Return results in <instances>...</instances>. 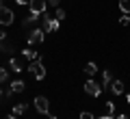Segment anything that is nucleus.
<instances>
[{
	"mask_svg": "<svg viewBox=\"0 0 130 119\" xmlns=\"http://www.w3.org/2000/svg\"><path fill=\"white\" fill-rule=\"evenodd\" d=\"M28 72L32 74V78H35V80H43V78H46V67H43L41 59L30 61V65H28Z\"/></svg>",
	"mask_w": 130,
	"mask_h": 119,
	"instance_id": "obj_1",
	"label": "nucleus"
},
{
	"mask_svg": "<svg viewBox=\"0 0 130 119\" xmlns=\"http://www.w3.org/2000/svg\"><path fill=\"white\" fill-rule=\"evenodd\" d=\"M32 104H35V110H37L39 115H50V102H48V97L37 95Z\"/></svg>",
	"mask_w": 130,
	"mask_h": 119,
	"instance_id": "obj_2",
	"label": "nucleus"
},
{
	"mask_svg": "<svg viewBox=\"0 0 130 119\" xmlns=\"http://www.w3.org/2000/svg\"><path fill=\"white\" fill-rule=\"evenodd\" d=\"M13 20H15L13 11H11L9 7L0 5V26H11V24H13Z\"/></svg>",
	"mask_w": 130,
	"mask_h": 119,
	"instance_id": "obj_3",
	"label": "nucleus"
},
{
	"mask_svg": "<svg viewBox=\"0 0 130 119\" xmlns=\"http://www.w3.org/2000/svg\"><path fill=\"white\" fill-rule=\"evenodd\" d=\"M85 91H87L91 97H98L100 93H102V84H100V82H95L93 78H89L87 82H85Z\"/></svg>",
	"mask_w": 130,
	"mask_h": 119,
	"instance_id": "obj_4",
	"label": "nucleus"
},
{
	"mask_svg": "<svg viewBox=\"0 0 130 119\" xmlns=\"http://www.w3.org/2000/svg\"><path fill=\"white\" fill-rule=\"evenodd\" d=\"M30 13H37V15H43L48 9V0H30V5H28Z\"/></svg>",
	"mask_w": 130,
	"mask_h": 119,
	"instance_id": "obj_5",
	"label": "nucleus"
},
{
	"mask_svg": "<svg viewBox=\"0 0 130 119\" xmlns=\"http://www.w3.org/2000/svg\"><path fill=\"white\" fill-rule=\"evenodd\" d=\"M43 37H46V30H43V28H32L30 35H28V43H30V46H37V43L43 41Z\"/></svg>",
	"mask_w": 130,
	"mask_h": 119,
	"instance_id": "obj_6",
	"label": "nucleus"
},
{
	"mask_svg": "<svg viewBox=\"0 0 130 119\" xmlns=\"http://www.w3.org/2000/svg\"><path fill=\"white\" fill-rule=\"evenodd\" d=\"M41 28H43L46 32H52V18H50L48 13L41 15Z\"/></svg>",
	"mask_w": 130,
	"mask_h": 119,
	"instance_id": "obj_7",
	"label": "nucleus"
},
{
	"mask_svg": "<svg viewBox=\"0 0 130 119\" xmlns=\"http://www.w3.org/2000/svg\"><path fill=\"white\" fill-rule=\"evenodd\" d=\"M111 91L115 93V95H121V93H124V82H121V80H113L111 82Z\"/></svg>",
	"mask_w": 130,
	"mask_h": 119,
	"instance_id": "obj_8",
	"label": "nucleus"
},
{
	"mask_svg": "<svg viewBox=\"0 0 130 119\" xmlns=\"http://www.w3.org/2000/svg\"><path fill=\"white\" fill-rule=\"evenodd\" d=\"M9 89H11V91H13V93H22L24 89H26V84H24V80H13Z\"/></svg>",
	"mask_w": 130,
	"mask_h": 119,
	"instance_id": "obj_9",
	"label": "nucleus"
},
{
	"mask_svg": "<svg viewBox=\"0 0 130 119\" xmlns=\"http://www.w3.org/2000/svg\"><path fill=\"white\" fill-rule=\"evenodd\" d=\"M9 67H11V72L20 74V72H22V61H20V59H11L9 61Z\"/></svg>",
	"mask_w": 130,
	"mask_h": 119,
	"instance_id": "obj_10",
	"label": "nucleus"
},
{
	"mask_svg": "<svg viewBox=\"0 0 130 119\" xmlns=\"http://www.w3.org/2000/svg\"><path fill=\"white\" fill-rule=\"evenodd\" d=\"M111 82H113V74H111V69H104V76H102V87H111Z\"/></svg>",
	"mask_w": 130,
	"mask_h": 119,
	"instance_id": "obj_11",
	"label": "nucleus"
},
{
	"mask_svg": "<svg viewBox=\"0 0 130 119\" xmlns=\"http://www.w3.org/2000/svg\"><path fill=\"white\" fill-rule=\"evenodd\" d=\"M22 56H24V59H28V61H37V59H41V56H39L35 50H30V48H28V50H24Z\"/></svg>",
	"mask_w": 130,
	"mask_h": 119,
	"instance_id": "obj_12",
	"label": "nucleus"
},
{
	"mask_svg": "<svg viewBox=\"0 0 130 119\" xmlns=\"http://www.w3.org/2000/svg\"><path fill=\"white\" fill-rule=\"evenodd\" d=\"M37 20H39V15H37V13H28L26 18H24V22H22V26L26 28V26H30L32 22H37Z\"/></svg>",
	"mask_w": 130,
	"mask_h": 119,
	"instance_id": "obj_13",
	"label": "nucleus"
},
{
	"mask_svg": "<svg viewBox=\"0 0 130 119\" xmlns=\"http://www.w3.org/2000/svg\"><path fill=\"white\" fill-rule=\"evenodd\" d=\"M95 72H98V65L95 63H87V65H85V74H87V76L93 78V74H95Z\"/></svg>",
	"mask_w": 130,
	"mask_h": 119,
	"instance_id": "obj_14",
	"label": "nucleus"
},
{
	"mask_svg": "<svg viewBox=\"0 0 130 119\" xmlns=\"http://www.w3.org/2000/svg\"><path fill=\"white\" fill-rule=\"evenodd\" d=\"M7 80H9V69H5V67H0V84H5Z\"/></svg>",
	"mask_w": 130,
	"mask_h": 119,
	"instance_id": "obj_15",
	"label": "nucleus"
},
{
	"mask_svg": "<svg viewBox=\"0 0 130 119\" xmlns=\"http://www.w3.org/2000/svg\"><path fill=\"white\" fill-rule=\"evenodd\" d=\"M119 9L124 13H130V0H119Z\"/></svg>",
	"mask_w": 130,
	"mask_h": 119,
	"instance_id": "obj_16",
	"label": "nucleus"
},
{
	"mask_svg": "<svg viewBox=\"0 0 130 119\" xmlns=\"http://www.w3.org/2000/svg\"><path fill=\"white\" fill-rule=\"evenodd\" d=\"M24 110H26V104H24V102H22V104H15V106H13V115H22Z\"/></svg>",
	"mask_w": 130,
	"mask_h": 119,
	"instance_id": "obj_17",
	"label": "nucleus"
},
{
	"mask_svg": "<svg viewBox=\"0 0 130 119\" xmlns=\"http://www.w3.org/2000/svg\"><path fill=\"white\" fill-rule=\"evenodd\" d=\"M104 108H106V115L115 113V102H104Z\"/></svg>",
	"mask_w": 130,
	"mask_h": 119,
	"instance_id": "obj_18",
	"label": "nucleus"
},
{
	"mask_svg": "<svg viewBox=\"0 0 130 119\" xmlns=\"http://www.w3.org/2000/svg\"><path fill=\"white\" fill-rule=\"evenodd\" d=\"M11 50H13V46H11V43L0 41V52H11Z\"/></svg>",
	"mask_w": 130,
	"mask_h": 119,
	"instance_id": "obj_19",
	"label": "nucleus"
},
{
	"mask_svg": "<svg viewBox=\"0 0 130 119\" xmlns=\"http://www.w3.org/2000/svg\"><path fill=\"white\" fill-rule=\"evenodd\" d=\"M61 28V20H56V18H52V32H56Z\"/></svg>",
	"mask_w": 130,
	"mask_h": 119,
	"instance_id": "obj_20",
	"label": "nucleus"
},
{
	"mask_svg": "<svg viewBox=\"0 0 130 119\" xmlns=\"http://www.w3.org/2000/svg\"><path fill=\"white\" fill-rule=\"evenodd\" d=\"M56 20H63L65 18V9H61V7H56V15H54Z\"/></svg>",
	"mask_w": 130,
	"mask_h": 119,
	"instance_id": "obj_21",
	"label": "nucleus"
},
{
	"mask_svg": "<svg viewBox=\"0 0 130 119\" xmlns=\"http://www.w3.org/2000/svg\"><path fill=\"white\" fill-rule=\"evenodd\" d=\"M78 119H95V117H93V113H87V110H85V113H80Z\"/></svg>",
	"mask_w": 130,
	"mask_h": 119,
	"instance_id": "obj_22",
	"label": "nucleus"
},
{
	"mask_svg": "<svg viewBox=\"0 0 130 119\" xmlns=\"http://www.w3.org/2000/svg\"><path fill=\"white\" fill-rule=\"evenodd\" d=\"M119 24H121V26H128V24H130V18H126V15H124V18H119Z\"/></svg>",
	"mask_w": 130,
	"mask_h": 119,
	"instance_id": "obj_23",
	"label": "nucleus"
},
{
	"mask_svg": "<svg viewBox=\"0 0 130 119\" xmlns=\"http://www.w3.org/2000/svg\"><path fill=\"white\" fill-rule=\"evenodd\" d=\"M59 5H61V0H48V7H54V9H56Z\"/></svg>",
	"mask_w": 130,
	"mask_h": 119,
	"instance_id": "obj_24",
	"label": "nucleus"
},
{
	"mask_svg": "<svg viewBox=\"0 0 130 119\" xmlns=\"http://www.w3.org/2000/svg\"><path fill=\"white\" fill-rule=\"evenodd\" d=\"M15 5H20V7H24V5H30V0H15Z\"/></svg>",
	"mask_w": 130,
	"mask_h": 119,
	"instance_id": "obj_25",
	"label": "nucleus"
},
{
	"mask_svg": "<svg viewBox=\"0 0 130 119\" xmlns=\"http://www.w3.org/2000/svg\"><path fill=\"white\" fill-rule=\"evenodd\" d=\"M5 37H7V32H5V28H0V41H5Z\"/></svg>",
	"mask_w": 130,
	"mask_h": 119,
	"instance_id": "obj_26",
	"label": "nucleus"
},
{
	"mask_svg": "<svg viewBox=\"0 0 130 119\" xmlns=\"http://www.w3.org/2000/svg\"><path fill=\"white\" fill-rule=\"evenodd\" d=\"M115 119H130V117H128V115H126V113H121V115H117Z\"/></svg>",
	"mask_w": 130,
	"mask_h": 119,
	"instance_id": "obj_27",
	"label": "nucleus"
},
{
	"mask_svg": "<svg viewBox=\"0 0 130 119\" xmlns=\"http://www.w3.org/2000/svg\"><path fill=\"white\" fill-rule=\"evenodd\" d=\"M98 119H115L113 115H102V117H98Z\"/></svg>",
	"mask_w": 130,
	"mask_h": 119,
	"instance_id": "obj_28",
	"label": "nucleus"
},
{
	"mask_svg": "<svg viewBox=\"0 0 130 119\" xmlns=\"http://www.w3.org/2000/svg\"><path fill=\"white\" fill-rule=\"evenodd\" d=\"M126 100H128V104H130V91H128V95H126Z\"/></svg>",
	"mask_w": 130,
	"mask_h": 119,
	"instance_id": "obj_29",
	"label": "nucleus"
},
{
	"mask_svg": "<svg viewBox=\"0 0 130 119\" xmlns=\"http://www.w3.org/2000/svg\"><path fill=\"white\" fill-rule=\"evenodd\" d=\"M7 119H15V115H11V117H7Z\"/></svg>",
	"mask_w": 130,
	"mask_h": 119,
	"instance_id": "obj_30",
	"label": "nucleus"
},
{
	"mask_svg": "<svg viewBox=\"0 0 130 119\" xmlns=\"http://www.w3.org/2000/svg\"><path fill=\"white\" fill-rule=\"evenodd\" d=\"M0 97H2V93H0Z\"/></svg>",
	"mask_w": 130,
	"mask_h": 119,
	"instance_id": "obj_31",
	"label": "nucleus"
}]
</instances>
